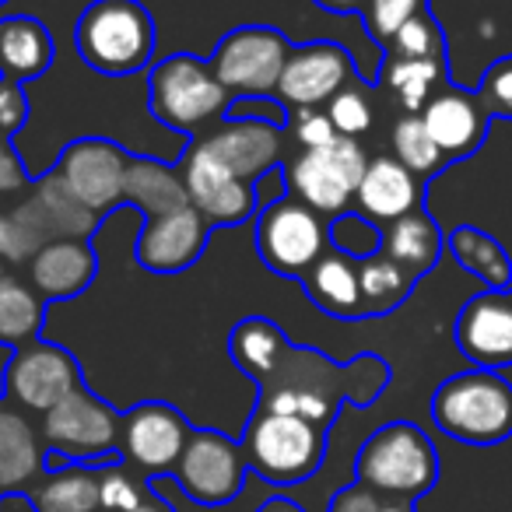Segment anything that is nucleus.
Instances as JSON below:
<instances>
[{
	"mask_svg": "<svg viewBox=\"0 0 512 512\" xmlns=\"http://www.w3.org/2000/svg\"><path fill=\"white\" fill-rule=\"evenodd\" d=\"M355 481L386 498L418 502L439 484V449L425 428L411 421H390L362 442Z\"/></svg>",
	"mask_w": 512,
	"mask_h": 512,
	"instance_id": "3",
	"label": "nucleus"
},
{
	"mask_svg": "<svg viewBox=\"0 0 512 512\" xmlns=\"http://www.w3.org/2000/svg\"><path fill=\"white\" fill-rule=\"evenodd\" d=\"M176 165H179V176H183L190 207L211 228L246 225L253 214H260V207H256V186L235 176V172L207 148L204 137L186 144Z\"/></svg>",
	"mask_w": 512,
	"mask_h": 512,
	"instance_id": "11",
	"label": "nucleus"
},
{
	"mask_svg": "<svg viewBox=\"0 0 512 512\" xmlns=\"http://www.w3.org/2000/svg\"><path fill=\"white\" fill-rule=\"evenodd\" d=\"M256 512H306V509L295 505L292 498H271V502H264Z\"/></svg>",
	"mask_w": 512,
	"mask_h": 512,
	"instance_id": "48",
	"label": "nucleus"
},
{
	"mask_svg": "<svg viewBox=\"0 0 512 512\" xmlns=\"http://www.w3.org/2000/svg\"><path fill=\"white\" fill-rule=\"evenodd\" d=\"M393 158H397L404 169H411L418 179H432L439 176L449 165V158L439 151V144L432 141L421 113L400 116L397 127H393Z\"/></svg>",
	"mask_w": 512,
	"mask_h": 512,
	"instance_id": "34",
	"label": "nucleus"
},
{
	"mask_svg": "<svg viewBox=\"0 0 512 512\" xmlns=\"http://www.w3.org/2000/svg\"><path fill=\"white\" fill-rule=\"evenodd\" d=\"M74 50L92 71L130 78L155 60V22L141 0H92L74 25Z\"/></svg>",
	"mask_w": 512,
	"mask_h": 512,
	"instance_id": "2",
	"label": "nucleus"
},
{
	"mask_svg": "<svg viewBox=\"0 0 512 512\" xmlns=\"http://www.w3.org/2000/svg\"><path fill=\"white\" fill-rule=\"evenodd\" d=\"M239 446L246 467L267 484H302L323 467L327 428L299 414L253 411Z\"/></svg>",
	"mask_w": 512,
	"mask_h": 512,
	"instance_id": "5",
	"label": "nucleus"
},
{
	"mask_svg": "<svg viewBox=\"0 0 512 512\" xmlns=\"http://www.w3.org/2000/svg\"><path fill=\"white\" fill-rule=\"evenodd\" d=\"M442 249H446V235H442L439 221L418 207V211L404 214L400 221L383 225V253L393 264L404 267L414 281L425 278L435 264H439Z\"/></svg>",
	"mask_w": 512,
	"mask_h": 512,
	"instance_id": "28",
	"label": "nucleus"
},
{
	"mask_svg": "<svg viewBox=\"0 0 512 512\" xmlns=\"http://www.w3.org/2000/svg\"><path fill=\"white\" fill-rule=\"evenodd\" d=\"M25 211L46 235V242L57 239H81L88 242L99 228V214L81 207L78 200L67 193V186L57 179V172H46L43 179L32 183V197H25Z\"/></svg>",
	"mask_w": 512,
	"mask_h": 512,
	"instance_id": "25",
	"label": "nucleus"
},
{
	"mask_svg": "<svg viewBox=\"0 0 512 512\" xmlns=\"http://www.w3.org/2000/svg\"><path fill=\"white\" fill-rule=\"evenodd\" d=\"M232 95L214 78L211 64L193 53H172V57L151 64L148 74V109L158 123L176 134H193L204 123L225 116Z\"/></svg>",
	"mask_w": 512,
	"mask_h": 512,
	"instance_id": "7",
	"label": "nucleus"
},
{
	"mask_svg": "<svg viewBox=\"0 0 512 512\" xmlns=\"http://www.w3.org/2000/svg\"><path fill=\"white\" fill-rule=\"evenodd\" d=\"M127 512H176V505H172V502H165V498L158 495L155 488H151L148 495H144L141 502H137L134 509H127Z\"/></svg>",
	"mask_w": 512,
	"mask_h": 512,
	"instance_id": "47",
	"label": "nucleus"
},
{
	"mask_svg": "<svg viewBox=\"0 0 512 512\" xmlns=\"http://www.w3.org/2000/svg\"><path fill=\"white\" fill-rule=\"evenodd\" d=\"M425 8H432L428 0H369L362 11L365 32L379 43V50L390 46V39L400 32V25H407L414 15H421Z\"/></svg>",
	"mask_w": 512,
	"mask_h": 512,
	"instance_id": "38",
	"label": "nucleus"
},
{
	"mask_svg": "<svg viewBox=\"0 0 512 512\" xmlns=\"http://www.w3.org/2000/svg\"><path fill=\"white\" fill-rule=\"evenodd\" d=\"M358 281H362V306H365V320L369 316H390L393 309H400L411 299L414 285L418 281L397 267L386 253L372 256L358 264Z\"/></svg>",
	"mask_w": 512,
	"mask_h": 512,
	"instance_id": "33",
	"label": "nucleus"
},
{
	"mask_svg": "<svg viewBox=\"0 0 512 512\" xmlns=\"http://www.w3.org/2000/svg\"><path fill=\"white\" fill-rule=\"evenodd\" d=\"M29 498L39 512H102V481L99 467L67 463L50 470L29 488Z\"/></svg>",
	"mask_w": 512,
	"mask_h": 512,
	"instance_id": "29",
	"label": "nucleus"
},
{
	"mask_svg": "<svg viewBox=\"0 0 512 512\" xmlns=\"http://www.w3.org/2000/svg\"><path fill=\"white\" fill-rule=\"evenodd\" d=\"M432 421L456 442L498 446L512 439V383L495 369L456 372L432 393Z\"/></svg>",
	"mask_w": 512,
	"mask_h": 512,
	"instance_id": "4",
	"label": "nucleus"
},
{
	"mask_svg": "<svg viewBox=\"0 0 512 512\" xmlns=\"http://www.w3.org/2000/svg\"><path fill=\"white\" fill-rule=\"evenodd\" d=\"M43 246H50V242L39 232L32 214L25 211V204L11 207L8 214H0V260H8V264H25L29 260L32 264Z\"/></svg>",
	"mask_w": 512,
	"mask_h": 512,
	"instance_id": "37",
	"label": "nucleus"
},
{
	"mask_svg": "<svg viewBox=\"0 0 512 512\" xmlns=\"http://www.w3.org/2000/svg\"><path fill=\"white\" fill-rule=\"evenodd\" d=\"M477 99L488 109L491 120H512V57H502L481 74Z\"/></svg>",
	"mask_w": 512,
	"mask_h": 512,
	"instance_id": "40",
	"label": "nucleus"
},
{
	"mask_svg": "<svg viewBox=\"0 0 512 512\" xmlns=\"http://www.w3.org/2000/svg\"><path fill=\"white\" fill-rule=\"evenodd\" d=\"M29 183L32 179H29V172H25V165H22V158H18L11 137L0 134V193H18Z\"/></svg>",
	"mask_w": 512,
	"mask_h": 512,
	"instance_id": "44",
	"label": "nucleus"
},
{
	"mask_svg": "<svg viewBox=\"0 0 512 512\" xmlns=\"http://www.w3.org/2000/svg\"><path fill=\"white\" fill-rule=\"evenodd\" d=\"M78 386H85L78 358L43 337L25 348H15L4 365V393L25 411L46 414Z\"/></svg>",
	"mask_w": 512,
	"mask_h": 512,
	"instance_id": "12",
	"label": "nucleus"
},
{
	"mask_svg": "<svg viewBox=\"0 0 512 512\" xmlns=\"http://www.w3.org/2000/svg\"><path fill=\"white\" fill-rule=\"evenodd\" d=\"M313 4L330 11V15H362L369 0H313Z\"/></svg>",
	"mask_w": 512,
	"mask_h": 512,
	"instance_id": "45",
	"label": "nucleus"
},
{
	"mask_svg": "<svg viewBox=\"0 0 512 512\" xmlns=\"http://www.w3.org/2000/svg\"><path fill=\"white\" fill-rule=\"evenodd\" d=\"M365 169H369V158L362 144L355 137H337L323 148L299 151L285 165V183L295 200L313 207L316 214L337 218L355 200Z\"/></svg>",
	"mask_w": 512,
	"mask_h": 512,
	"instance_id": "9",
	"label": "nucleus"
},
{
	"mask_svg": "<svg viewBox=\"0 0 512 512\" xmlns=\"http://www.w3.org/2000/svg\"><path fill=\"white\" fill-rule=\"evenodd\" d=\"M123 204L137 207L144 221L190 207L179 165L158 162V158H130L127 179H123Z\"/></svg>",
	"mask_w": 512,
	"mask_h": 512,
	"instance_id": "27",
	"label": "nucleus"
},
{
	"mask_svg": "<svg viewBox=\"0 0 512 512\" xmlns=\"http://www.w3.org/2000/svg\"><path fill=\"white\" fill-rule=\"evenodd\" d=\"M281 130L271 120H221L218 130L204 137V144L235 172L239 179L256 186L281 158Z\"/></svg>",
	"mask_w": 512,
	"mask_h": 512,
	"instance_id": "20",
	"label": "nucleus"
},
{
	"mask_svg": "<svg viewBox=\"0 0 512 512\" xmlns=\"http://www.w3.org/2000/svg\"><path fill=\"white\" fill-rule=\"evenodd\" d=\"M228 355L260 390L256 411L299 414L320 428L337 421L344 404L369 407L390 386L393 372L379 355L334 362L316 348H299L267 316L239 320L228 334Z\"/></svg>",
	"mask_w": 512,
	"mask_h": 512,
	"instance_id": "1",
	"label": "nucleus"
},
{
	"mask_svg": "<svg viewBox=\"0 0 512 512\" xmlns=\"http://www.w3.org/2000/svg\"><path fill=\"white\" fill-rule=\"evenodd\" d=\"M0 512H39V509L29 498V491H11V495H0Z\"/></svg>",
	"mask_w": 512,
	"mask_h": 512,
	"instance_id": "46",
	"label": "nucleus"
},
{
	"mask_svg": "<svg viewBox=\"0 0 512 512\" xmlns=\"http://www.w3.org/2000/svg\"><path fill=\"white\" fill-rule=\"evenodd\" d=\"M330 512H414V502H400V498H386L379 491L365 488V484H348L334 495Z\"/></svg>",
	"mask_w": 512,
	"mask_h": 512,
	"instance_id": "41",
	"label": "nucleus"
},
{
	"mask_svg": "<svg viewBox=\"0 0 512 512\" xmlns=\"http://www.w3.org/2000/svg\"><path fill=\"white\" fill-rule=\"evenodd\" d=\"M193 428L172 404L148 400L123 414L120 421V456L130 467L158 477L176 470Z\"/></svg>",
	"mask_w": 512,
	"mask_h": 512,
	"instance_id": "15",
	"label": "nucleus"
},
{
	"mask_svg": "<svg viewBox=\"0 0 512 512\" xmlns=\"http://www.w3.org/2000/svg\"><path fill=\"white\" fill-rule=\"evenodd\" d=\"M355 200L365 218H372L376 225H390L421 207V179L397 158H372Z\"/></svg>",
	"mask_w": 512,
	"mask_h": 512,
	"instance_id": "22",
	"label": "nucleus"
},
{
	"mask_svg": "<svg viewBox=\"0 0 512 512\" xmlns=\"http://www.w3.org/2000/svg\"><path fill=\"white\" fill-rule=\"evenodd\" d=\"M0 407H4V400H0Z\"/></svg>",
	"mask_w": 512,
	"mask_h": 512,
	"instance_id": "51",
	"label": "nucleus"
},
{
	"mask_svg": "<svg viewBox=\"0 0 512 512\" xmlns=\"http://www.w3.org/2000/svg\"><path fill=\"white\" fill-rule=\"evenodd\" d=\"M242 446L214 428H193L172 477L200 505H228L246 484Z\"/></svg>",
	"mask_w": 512,
	"mask_h": 512,
	"instance_id": "14",
	"label": "nucleus"
},
{
	"mask_svg": "<svg viewBox=\"0 0 512 512\" xmlns=\"http://www.w3.org/2000/svg\"><path fill=\"white\" fill-rule=\"evenodd\" d=\"M421 120H425L428 134L449 162H463V158L477 155L491 127V116L481 106V99L453 85H446L421 109Z\"/></svg>",
	"mask_w": 512,
	"mask_h": 512,
	"instance_id": "19",
	"label": "nucleus"
},
{
	"mask_svg": "<svg viewBox=\"0 0 512 512\" xmlns=\"http://www.w3.org/2000/svg\"><path fill=\"white\" fill-rule=\"evenodd\" d=\"M379 78L400 102L404 116L421 113L442 88L449 85V60H404V57H386L379 67Z\"/></svg>",
	"mask_w": 512,
	"mask_h": 512,
	"instance_id": "31",
	"label": "nucleus"
},
{
	"mask_svg": "<svg viewBox=\"0 0 512 512\" xmlns=\"http://www.w3.org/2000/svg\"><path fill=\"white\" fill-rule=\"evenodd\" d=\"M386 57H404V60L446 57V32H442L439 18L432 15V8H425L407 25H400V32L390 39V46H386Z\"/></svg>",
	"mask_w": 512,
	"mask_h": 512,
	"instance_id": "36",
	"label": "nucleus"
},
{
	"mask_svg": "<svg viewBox=\"0 0 512 512\" xmlns=\"http://www.w3.org/2000/svg\"><path fill=\"white\" fill-rule=\"evenodd\" d=\"M330 249L323 218L295 197H281L278 204L256 214V253L278 278L302 281V274Z\"/></svg>",
	"mask_w": 512,
	"mask_h": 512,
	"instance_id": "10",
	"label": "nucleus"
},
{
	"mask_svg": "<svg viewBox=\"0 0 512 512\" xmlns=\"http://www.w3.org/2000/svg\"><path fill=\"white\" fill-rule=\"evenodd\" d=\"M29 92L22 81L0 74V134L15 137L29 123Z\"/></svg>",
	"mask_w": 512,
	"mask_h": 512,
	"instance_id": "43",
	"label": "nucleus"
},
{
	"mask_svg": "<svg viewBox=\"0 0 512 512\" xmlns=\"http://www.w3.org/2000/svg\"><path fill=\"white\" fill-rule=\"evenodd\" d=\"M32 288L43 302H67L88 292L99 274V260H95L92 242L81 239H57L36 253L29 264Z\"/></svg>",
	"mask_w": 512,
	"mask_h": 512,
	"instance_id": "21",
	"label": "nucleus"
},
{
	"mask_svg": "<svg viewBox=\"0 0 512 512\" xmlns=\"http://www.w3.org/2000/svg\"><path fill=\"white\" fill-rule=\"evenodd\" d=\"M0 281H8V274H4V267H0Z\"/></svg>",
	"mask_w": 512,
	"mask_h": 512,
	"instance_id": "49",
	"label": "nucleus"
},
{
	"mask_svg": "<svg viewBox=\"0 0 512 512\" xmlns=\"http://www.w3.org/2000/svg\"><path fill=\"white\" fill-rule=\"evenodd\" d=\"M57 60L50 29L32 15H11L0 22V74L22 85L43 78Z\"/></svg>",
	"mask_w": 512,
	"mask_h": 512,
	"instance_id": "26",
	"label": "nucleus"
},
{
	"mask_svg": "<svg viewBox=\"0 0 512 512\" xmlns=\"http://www.w3.org/2000/svg\"><path fill=\"white\" fill-rule=\"evenodd\" d=\"M207 239H211V225L193 207H183V211L144 221L134 260L148 274H183L204 256Z\"/></svg>",
	"mask_w": 512,
	"mask_h": 512,
	"instance_id": "18",
	"label": "nucleus"
},
{
	"mask_svg": "<svg viewBox=\"0 0 512 512\" xmlns=\"http://www.w3.org/2000/svg\"><path fill=\"white\" fill-rule=\"evenodd\" d=\"M327 242L330 249L362 264V260H372V256L383 253V225L365 218L362 211H344L327 225Z\"/></svg>",
	"mask_w": 512,
	"mask_h": 512,
	"instance_id": "35",
	"label": "nucleus"
},
{
	"mask_svg": "<svg viewBox=\"0 0 512 512\" xmlns=\"http://www.w3.org/2000/svg\"><path fill=\"white\" fill-rule=\"evenodd\" d=\"M8 4H11V0H0V8H8Z\"/></svg>",
	"mask_w": 512,
	"mask_h": 512,
	"instance_id": "50",
	"label": "nucleus"
},
{
	"mask_svg": "<svg viewBox=\"0 0 512 512\" xmlns=\"http://www.w3.org/2000/svg\"><path fill=\"white\" fill-rule=\"evenodd\" d=\"M509 299H512V292H509Z\"/></svg>",
	"mask_w": 512,
	"mask_h": 512,
	"instance_id": "52",
	"label": "nucleus"
},
{
	"mask_svg": "<svg viewBox=\"0 0 512 512\" xmlns=\"http://www.w3.org/2000/svg\"><path fill=\"white\" fill-rule=\"evenodd\" d=\"M127 165L130 155L120 144L106 141V137H78L60 151L53 172L81 207H88L92 214H106L123 207Z\"/></svg>",
	"mask_w": 512,
	"mask_h": 512,
	"instance_id": "13",
	"label": "nucleus"
},
{
	"mask_svg": "<svg viewBox=\"0 0 512 512\" xmlns=\"http://www.w3.org/2000/svg\"><path fill=\"white\" fill-rule=\"evenodd\" d=\"M288 127H292V137L299 141L302 151L323 148V144L341 137L330 123L327 109H288Z\"/></svg>",
	"mask_w": 512,
	"mask_h": 512,
	"instance_id": "42",
	"label": "nucleus"
},
{
	"mask_svg": "<svg viewBox=\"0 0 512 512\" xmlns=\"http://www.w3.org/2000/svg\"><path fill=\"white\" fill-rule=\"evenodd\" d=\"M355 81V60L337 43L292 46L278 81V99L288 109H320Z\"/></svg>",
	"mask_w": 512,
	"mask_h": 512,
	"instance_id": "16",
	"label": "nucleus"
},
{
	"mask_svg": "<svg viewBox=\"0 0 512 512\" xmlns=\"http://www.w3.org/2000/svg\"><path fill=\"white\" fill-rule=\"evenodd\" d=\"M292 43L271 25H239L225 32L207 57L214 78L232 99H278V81Z\"/></svg>",
	"mask_w": 512,
	"mask_h": 512,
	"instance_id": "8",
	"label": "nucleus"
},
{
	"mask_svg": "<svg viewBox=\"0 0 512 512\" xmlns=\"http://www.w3.org/2000/svg\"><path fill=\"white\" fill-rule=\"evenodd\" d=\"M46 323V302L36 295V288L22 281H0V344L4 348H25L39 341Z\"/></svg>",
	"mask_w": 512,
	"mask_h": 512,
	"instance_id": "32",
	"label": "nucleus"
},
{
	"mask_svg": "<svg viewBox=\"0 0 512 512\" xmlns=\"http://www.w3.org/2000/svg\"><path fill=\"white\" fill-rule=\"evenodd\" d=\"M446 249L467 274H474L484 292H512V260L495 235L474 225H456L446 239Z\"/></svg>",
	"mask_w": 512,
	"mask_h": 512,
	"instance_id": "30",
	"label": "nucleus"
},
{
	"mask_svg": "<svg viewBox=\"0 0 512 512\" xmlns=\"http://www.w3.org/2000/svg\"><path fill=\"white\" fill-rule=\"evenodd\" d=\"M46 467L43 432L29 425L22 411L0 407V495L29 491Z\"/></svg>",
	"mask_w": 512,
	"mask_h": 512,
	"instance_id": "24",
	"label": "nucleus"
},
{
	"mask_svg": "<svg viewBox=\"0 0 512 512\" xmlns=\"http://www.w3.org/2000/svg\"><path fill=\"white\" fill-rule=\"evenodd\" d=\"M120 421V411L95 397L88 386H78L43 414V442L50 449L46 467L57 470L67 463H88V467L120 463Z\"/></svg>",
	"mask_w": 512,
	"mask_h": 512,
	"instance_id": "6",
	"label": "nucleus"
},
{
	"mask_svg": "<svg viewBox=\"0 0 512 512\" xmlns=\"http://www.w3.org/2000/svg\"><path fill=\"white\" fill-rule=\"evenodd\" d=\"M453 341L474 369L512 365V299L509 292H481L467 299L453 327Z\"/></svg>",
	"mask_w": 512,
	"mask_h": 512,
	"instance_id": "17",
	"label": "nucleus"
},
{
	"mask_svg": "<svg viewBox=\"0 0 512 512\" xmlns=\"http://www.w3.org/2000/svg\"><path fill=\"white\" fill-rule=\"evenodd\" d=\"M306 288L309 302L316 309H323L334 320H365V306H362V281H358V264L348 260L337 249L327 253L302 274L299 281Z\"/></svg>",
	"mask_w": 512,
	"mask_h": 512,
	"instance_id": "23",
	"label": "nucleus"
},
{
	"mask_svg": "<svg viewBox=\"0 0 512 512\" xmlns=\"http://www.w3.org/2000/svg\"><path fill=\"white\" fill-rule=\"evenodd\" d=\"M327 116H330V123H334L337 134L355 137L358 141V137L369 134V127H372V102L362 88L348 85L344 92H337L334 99L327 102Z\"/></svg>",
	"mask_w": 512,
	"mask_h": 512,
	"instance_id": "39",
	"label": "nucleus"
}]
</instances>
